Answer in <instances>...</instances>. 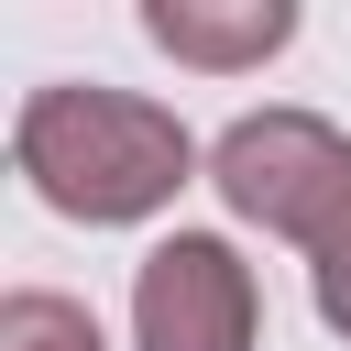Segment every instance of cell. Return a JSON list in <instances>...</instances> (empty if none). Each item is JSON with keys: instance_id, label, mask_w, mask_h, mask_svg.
Segmentation results:
<instances>
[{"instance_id": "1", "label": "cell", "mask_w": 351, "mask_h": 351, "mask_svg": "<svg viewBox=\"0 0 351 351\" xmlns=\"http://www.w3.org/2000/svg\"><path fill=\"white\" fill-rule=\"evenodd\" d=\"M11 165L22 186L77 219V230H143L176 208V186L208 176L197 132L143 99V88H99V77H55V88H22L11 110Z\"/></svg>"}, {"instance_id": "2", "label": "cell", "mask_w": 351, "mask_h": 351, "mask_svg": "<svg viewBox=\"0 0 351 351\" xmlns=\"http://www.w3.org/2000/svg\"><path fill=\"white\" fill-rule=\"evenodd\" d=\"M208 186H219V208L241 219V230H263V241H318L329 230V208L351 197V132L340 121H318V110H241L219 143H208Z\"/></svg>"}, {"instance_id": "3", "label": "cell", "mask_w": 351, "mask_h": 351, "mask_svg": "<svg viewBox=\"0 0 351 351\" xmlns=\"http://www.w3.org/2000/svg\"><path fill=\"white\" fill-rule=\"evenodd\" d=\"M263 285L230 230H165L132 263V351H252Z\"/></svg>"}, {"instance_id": "4", "label": "cell", "mask_w": 351, "mask_h": 351, "mask_svg": "<svg viewBox=\"0 0 351 351\" xmlns=\"http://www.w3.org/2000/svg\"><path fill=\"white\" fill-rule=\"evenodd\" d=\"M143 44L197 77H252L296 44V0H143Z\"/></svg>"}, {"instance_id": "5", "label": "cell", "mask_w": 351, "mask_h": 351, "mask_svg": "<svg viewBox=\"0 0 351 351\" xmlns=\"http://www.w3.org/2000/svg\"><path fill=\"white\" fill-rule=\"evenodd\" d=\"M0 351H110V329L55 285H11L0 296Z\"/></svg>"}, {"instance_id": "6", "label": "cell", "mask_w": 351, "mask_h": 351, "mask_svg": "<svg viewBox=\"0 0 351 351\" xmlns=\"http://www.w3.org/2000/svg\"><path fill=\"white\" fill-rule=\"evenodd\" d=\"M307 296H318V329L351 340V197L329 208V230L307 241Z\"/></svg>"}]
</instances>
